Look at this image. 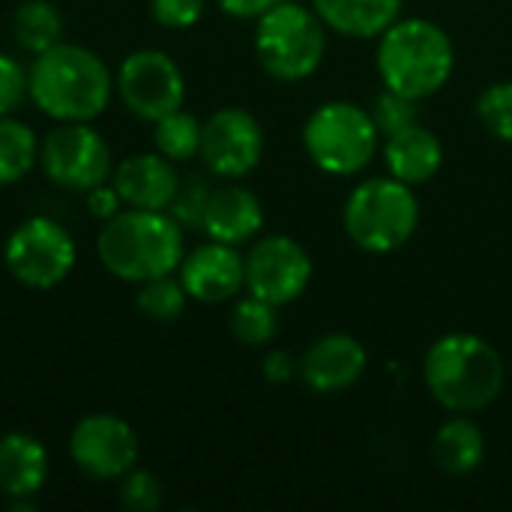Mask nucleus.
<instances>
[{
	"label": "nucleus",
	"instance_id": "f257e3e1",
	"mask_svg": "<svg viewBox=\"0 0 512 512\" xmlns=\"http://www.w3.org/2000/svg\"><path fill=\"white\" fill-rule=\"evenodd\" d=\"M114 93V78L105 60L84 48L57 42L36 54L27 72V96L33 105L57 123H90L96 120Z\"/></svg>",
	"mask_w": 512,
	"mask_h": 512
},
{
	"label": "nucleus",
	"instance_id": "f03ea898",
	"mask_svg": "<svg viewBox=\"0 0 512 512\" xmlns=\"http://www.w3.org/2000/svg\"><path fill=\"white\" fill-rule=\"evenodd\" d=\"M423 378L438 405L456 414H474L498 402L507 372L492 342L474 333H450L429 348Z\"/></svg>",
	"mask_w": 512,
	"mask_h": 512
},
{
	"label": "nucleus",
	"instance_id": "7ed1b4c3",
	"mask_svg": "<svg viewBox=\"0 0 512 512\" xmlns=\"http://www.w3.org/2000/svg\"><path fill=\"white\" fill-rule=\"evenodd\" d=\"M96 249L111 276L141 285L180 270L183 225L168 210L129 207L102 225Z\"/></svg>",
	"mask_w": 512,
	"mask_h": 512
},
{
	"label": "nucleus",
	"instance_id": "20e7f679",
	"mask_svg": "<svg viewBox=\"0 0 512 512\" xmlns=\"http://www.w3.org/2000/svg\"><path fill=\"white\" fill-rule=\"evenodd\" d=\"M375 60L387 90L420 102L426 96H435L450 81L456 48L441 24L429 18H396L378 36Z\"/></svg>",
	"mask_w": 512,
	"mask_h": 512
},
{
	"label": "nucleus",
	"instance_id": "39448f33",
	"mask_svg": "<svg viewBox=\"0 0 512 512\" xmlns=\"http://www.w3.org/2000/svg\"><path fill=\"white\" fill-rule=\"evenodd\" d=\"M420 225L414 189L396 177H372L354 186L345 201V231L354 246L372 255L402 249Z\"/></svg>",
	"mask_w": 512,
	"mask_h": 512
},
{
	"label": "nucleus",
	"instance_id": "423d86ee",
	"mask_svg": "<svg viewBox=\"0 0 512 512\" xmlns=\"http://www.w3.org/2000/svg\"><path fill=\"white\" fill-rule=\"evenodd\" d=\"M324 21L315 9L300 3H273L255 30V54L264 72L276 81H303L309 78L327 51Z\"/></svg>",
	"mask_w": 512,
	"mask_h": 512
},
{
	"label": "nucleus",
	"instance_id": "0eeeda50",
	"mask_svg": "<svg viewBox=\"0 0 512 512\" xmlns=\"http://www.w3.org/2000/svg\"><path fill=\"white\" fill-rule=\"evenodd\" d=\"M378 126L372 114L354 102H324L303 126V147L309 159L336 177L360 174L378 153Z\"/></svg>",
	"mask_w": 512,
	"mask_h": 512
},
{
	"label": "nucleus",
	"instance_id": "6e6552de",
	"mask_svg": "<svg viewBox=\"0 0 512 512\" xmlns=\"http://www.w3.org/2000/svg\"><path fill=\"white\" fill-rule=\"evenodd\" d=\"M3 261L15 282L48 291L75 267V240L63 225L45 216L24 219L6 240Z\"/></svg>",
	"mask_w": 512,
	"mask_h": 512
},
{
	"label": "nucleus",
	"instance_id": "1a4fd4ad",
	"mask_svg": "<svg viewBox=\"0 0 512 512\" xmlns=\"http://www.w3.org/2000/svg\"><path fill=\"white\" fill-rule=\"evenodd\" d=\"M39 162L45 177L69 192H90L114 171L105 138L87 123H57L39 144Z\"/></svg>",
	"mask_w": 512,
	"mask_h": 512
},
{
	"label": "nucleus",
	"instance_id": "9d476101",
	"mask_svg": "<svg viewBox=\"0 0 512 512\" xmlns=\"http://www.w3.org/2000/svg\"><path fill=\"white\" fill-rule=\"evenodd\" d=\"M117 93L135 117L156 123L159 117L183 108L186 81L171 54L156 48H141L120 63Z\"/></svg>",
	"mask_w": 512,
	"mask_h": 512
},
{
	"label": "nucleus",
	"instance_id": "9b49d317",
	"mask_svg": "<svg viewBox=\"0 0 512 512\" xmlns=\"http://www.w3.org/2000/svg\"><path fill=\"white\" fill-rule=\"evenodd\" d=\"M246 261V288L249 294L273 303V306H288L297 297H303V291L312 282V258L303 249V243H297L294 237L285 234H273L258 240Z\"/></svg>",
	"mask_w": 512,
	"mask_h": 512
},
{
	"label": "nucleus",
	"instance_id": "f8f14e48",
	"mask_svg": "<svg viewBox=\"0 0 512 512\" xmlns=\"http://www.w3.org/2000/svg\"><path fill=\"white\" fill-rule=\"evenodd\" d=\"M138 435L114 414H90L69 435V456L93 480H117L138 465Z\"/></svg>",
	"mask_w": 512,
	"mask_h": 512
},
{
	"label": "nucleus",
	"instance_id": "ddd939ff",
	"mask_svg": "<svg viewBox=\"0 0 512 512\" xmlns=\"http://www.w3.org/2000/svg\"><path fill=\"white\" fill-rule=\"evenodd\" d=\"M198 156L216 177H246L264 156V129L246 108H219L201 123Z\"/></svg>",
	"mask_w": 512,
	"mask_h": 512
},
{
	"label": "nucleus",
	"instance_id": "4468645a",
	"mask_svg": "<svg viewBox=\"0 0 512 512\" xmlns=\"http://www.w3.org/2000/svg\"><path fill=\"white\" fill-rule=\"evenodd\" d=\"M180 282L198 303H225L246 288V261L237 246L210 240L183 255Z\"/></svg>",
	"mask_w": 512,
	"mask_h": 512
},
{
	"label": "nucleus",
	"instance_id": "2eb2a0df",
	"mask_svg": "<svg viewBox=\"0 0 512 512\" xmlns=\"http://www.w3.org/2000/svg\"><path fill=\"white\" fill-rule=\"evenodd\" d=\"M366 366L369 354L360 339L348 333H330L306 348L300 360V378L315 393H342L363 378Z\"/></svg>",
	"mask_w": 512,
	"mask_h": 512
},
{
	"label": "nucleus",
	"instance_id": "dca6fc26",
	"mask_svg": "<svg viewBox=\"0 0 512 512\" xmlns=\"http://www.w3.org/2000/svg\"><path fill=\"white\" fill-rule=\"evenodd\" d=\"M180 177L159 150L156 153H138L117 165L114 171V189L123 198L126 207L135 210H168L177 195Z\"/></svg>",
	"mask_w": 512,
	"mask_h": 512
},
{
	"label": "nucleus",
	"instance_id": "f3484780",
	"mask_svg": "<svg viewBox=\"0 0 512 512\" xmlns=\"http://www.w3.org/2000/svg\"><path fill=\"white\" fill-rule=\"evenodd\" d=\"M264 225V207L258 195L246 186H222L210 192L204 222L201 228L207 231L210 240L228 243V246H243L249 243Z\"/></svg>",
	"mask_w": 512,
	"mask_h": 512
},
{
	"label": "nucleus",
	"instance_id": "a211bd4d",
	"mask_svg": "<svg viewBox=\"0 0 512 512\" xmlns=\"http://www.w3.org/2000/svg\"><path fill=\"white\" fill-rule=\"evenodd\" d=\"M384 162L396 180H402L408 186H420V183H429L441 171L444 144L435 132L414 123V126L387 138Z\"/></svg>",
	"mask_w": 512,
	"mask_h": 512
},
{
	"label": "nucleus",
	"instance_id": "6ab92c4d",
	"mask_svg": "<svg viewBox=\"0 0 512 512\" xmlns=\"http://www.w3.org/2000/svg\"><path fill=\"white\" fill-rule=\"evenodd\" d=\"M48 477L45 447L24 432H9L0 438V492L12 501L33 498Z\"/></svg>",
	"mask_w": 512,
	"mask_h": 512
},
{
	"label": "nucleus",
	"instance_id": "aec40b11",
	"mask_svg": "<svg viewBox=\"0 0 512 512\" xmlns=\"http://www.w3.org/2000/svg\"><path fill=\"white\" fill-rule=\"evenodd\" d=\"M318 18L342 33V36H354V39H372L381 36L402 9V0H312Z\"/></svg>",
	"mask_w": 512,
	"mask_h": 512
},
{
	"label": "nucleus",
	"instance_id": "412c9836",
	"mask_svg": "<svg viewBox=\"0 0 512 512\" xmlns=\"http://www.w3.org/2000/svg\"><path fill=\"white\" fill-rule=\"evenodd\" d=\"M432 456L444 474L468 477L486 462V435L474 420L453 417L435 432Z\"/></svg>",
	"mask_w": 512,
	"mask_h": 512
},
{
	"label": "nucleus",
	"instance_id": "4be33fe9",
	"mask_svg": "<svg viewBox=\"0 0 512 512\" xmlns=\"http://www.w3.org/2000/svg\"><path fill=\"white\" fill-rule=\"evenodd\" d=\"M12 36L24 51L42 54L60 42L63 18H60L57 6L48 0H24L12 12Z\"/></svg>",
	"mask_w": 512,
	"mask_h": 512
},
{
	"label": "nucleus",
	"instance_id": "5701e85b",
	"mask_svg": "<svg viewBox=\"0 0 512 512\" xmlns=\"http://www.w3.org/2000/svg\"><path fill=\"white\" fill-rule=\"evenodd\" d=\"M39 159V141L33 129L9 114L0 117V186H12L30 174Z\"/></svg>",
	"mask_w": 512,
	"mask_h": 512
},
{
	"label": "nucleus",
	"instance_id": "b1692460",
	"mask_svg": "<svg viewBox=\"0 0 512 512\" xmlns=\"http://www.w3.org/2000/svg\"><path fill=\"white\" fill-rule=\"evenodd\" d=\"M153 141H156V150L165 159L186 162V159L198 156V150H201V123H198L195 114L177 108V111L156 120Z\"/></svg>",
	"mask_w": 512,
	"mask_h": 512
},
{
	"label": "nucleus",
	"instance_id": "393cba45",
	"mask_svg": "<svg viewBox=\"0 0 512 512\" xmlns=\"http://www.w3.org/2000/svg\"><path fill=\"white\" fill-rule=\"evenodd\" d=\"M186 300H189V294H186L183 282L168 273V276H156V279L141 282V291L135 297V306L150 321L171 324V321H177L183 315Z\"/></svg>",
	"mask_w": 512,
	"mask_h": 512
},
{
	"label": "nucleus",
	"instance_id": "a878e982",
	"mask_svg": "<svg viewBox=\"0 0 512 512\" xmlns=\"http://www.w3.org/2000/svg\"><path fill=\"white\" fill-rule=\"evenodd\" d=\"M273 303L249 294L246 300H240L231 312V333L237 342L243 345H267L273 342V336L279 333V318H276Z\"/></svg>",
	"mask_w": 512,
	"mask_h": 512
},
{
	"label": "nucleus",
	"instance_id": "bb28decb",
	"mask_svg": "<svg viewBox=\"0 0 512 512\" xmlns=\"http://www.w3.org/2000/svg\"><path fill=\"white\" fill-rule=\"evenodd\" d=\"M477 114L495 138L512 144V81L486 87L477 99Z\"/></svg>",
	"mask_w": 512,
	"mask_h": 512
},
{
	"label": "nucleus",
	"instance_id": "cd10ccee",
	"mask_svg": "<svg viewBox=\"0 0 512 512\" xmlns=\"http://www.w3.org/2000/svg\"><path fill=\"white\" fill-rule=\"evenodd\" d=\"M372 120L378 126L381 135H396L408 126L417 123V99L411 96H402L396 90H384L378 99H375V108H372Z\"/></svg>",
	"mask_w": 512,
	"mask_h": 512
},
{
	"label": "nucleus",
	"instance_id": "c85d7f7f",
	"mask_svg": "<svg viewBox=\"0 0 512 512\" xmlns=\"http://www.w3.org/2000/svg\"><path fill=\"white\" fill-rule=\"evenodd\" d=\"M210 186L201 174H192L186 183L177 186V195L168 207V213L183 225V228H201L204 222V210H207V201H210Z\"/></svg>",
	"mask_w": 512,
	"mask_h": 512
},
{
	"label": "nucleus",
	"instance_id": "c756f323",
	"mask_svg": "<svg viewBox=\"0 0 512 512\" xmlns=\"http://www.w3.org/2000/svg\"><path fill=\"white\" fill-rule=\"evenodd\" d=\"M120 504L132 512H156L162 507V483L150 471L132 468L120 483Z\"/></svg>",
	"mask_w": 512,
	"mask_h": 512
},
{
	"label": "nucleus",
	"instance_id": "7c9ffc66",
	"mask_svg": "<svg viewBox=\"0 0 512 512\" xmlns=\"http://www.w3.org/2000/svg\"><path fill=\"white\" fill-rule=\"evenodd\" d=\"M27 96V69L9 57L0 54V117L12 114Z\"/></svg>",
	"mask_w": 512,
	"mask_h": 512
},
{
	"label": "nucleus",
	"instance_id": "2f4dec72",
	"mask_svg": "<svg viewBox=\"0 0 512 512\" xmlns=\"http://www.w3.org/2000/svg\"><path fill=\"white\" fill-rule=\"evenodd\" d=\"M150 12L156 24L171 30H186L201 21L204 0H150Z\"/></svg>",
	"mask_w": 512,
	"mask_h": 512
},
{
	"label": "nucleus",
	"instance_id": "473e14b6",
	"mask_svg": "<svg viewBox=\"0 0 512 512\" xmlns=\"http://www.w3.org/2000/svg\"><path fill=\"white\" fill-rule=\"evenodd\" d=\"M120 204H123V198L117 195V189L114 186H93L90 192H87V210L96 216V219H102V222H108L111 216H117L120 213Z\"/></svg>",
	"mask_w": 512,
	"mask_h": 512
},
{
	"label": "nucleus",
	"instance_id": "72a5a7b5",
	"mask_svg": "<svg viewBox=\"0 0 512 512\" xmlns=\"http://www.w3.org/2000/svg\"><path fill=\"white\" fill-rule=\"evenodd\" d=\"M297 372H300V363L291 357V351L276 348L264 357V378L270 384H288Z\"/></svg>",
	"mask_w": 512,
	"mask_h": 512
},
{
	"label": "nucleus",
	"instance_id": "f704fd0d",
	"mask_svg": "<svg viewBox=\"0 0 512 512\" xmlns=\"http://www.w3.org/2000/svg\"><path fill=\"white\" fill-rule=\"evenodd\" d=\"M216 3L222 12H228L234 18H261L279 0H216Z\"/></svg>",
	"mask_w": 512,
	"mask_h": 512
}]
</instances>
